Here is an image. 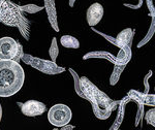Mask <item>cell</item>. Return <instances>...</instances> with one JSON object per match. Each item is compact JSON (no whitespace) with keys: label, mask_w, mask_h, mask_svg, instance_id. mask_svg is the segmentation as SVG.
Returning <instances> with one entry per match:
<instances>
[{"label":"cell","mask_w":155,"mask_h":130,"mask_svg":"<svg viewBox=\"0 0 155 130\" xmlns=\"http://www.w3.org/2000/svg\"><path fill=\"white\" fill-rule=\"evenodd\" d=\"M80 83L85 99H87L91 104L94 116L99 120L109 119L114 109H117L119 101H114L110 98L86 76L80 77Z\"/></svg>","instance_id":"1"},{"label":"cell","mask_w":155,"mask_h":130,"mask_svg":"<svg viewBox=\"0 0 155 130\" xmlns=\"http://www.w3.org/2000/svg\"><path fill=\"white\" fill-rule=\"evenodd\" d=\"M25 82L23 67L16 60L0 59V97L18 93Z\"/></svg>","instance_id":"2"},{"label":"cell","mask_w":155,"mask_h":130,"mask_svg":"<svg viewBox=\"0 0 155 130\" xmlns=\"http://www.w3.org/2000/svg\"><path fill=\"white\" fill-rule=\"evenodd\" d=\"M0 22L6 26L16 27L21 32L22 36L29 41L31 32V22L26 18L22 6L6 0L0 5Z\"/></svg>","instance_id":"3"},{"label":"cell","mask_w":155,"mask_h":130,"mask_svg":"<svg viewBox=\"0 0 155 130\" xmlns=\"http://www.w3.org/2000/svg\"><path fill=\"white\" fill-rule=\"evenodd\" d=\"M21 60L27 65H30L31 67L35 68L36 70L41 71L42 73L50 74V76H55V74H59L65 71L64 67L58 66L55 63V61L37 58V57H34L29 54H23Z\"/></svg>","instance_id":"4"},{"label":"cell","mask_w":155,"mask_h":130,"mask_svg":"<svg viewBox=\"0 0 155 130\" xmlns=\"http://www.w3.org/2000/svg\"><path fill=\"white\" fill-rule=\"evenodd\" d=\"M23 47L16 39L9 36L0 38V59L1 60H19L23 57Z\"/></svg>","instance_id":"5"},{"label":"cell","mask_w":155,"mask_h":130,"mask_svg":"<svg viewBox=\"0 0 155 130\" xmlns=\"http://www.w3.org/2000/svg\"><path fill=\"white\" fill-rule=\"evenodd\" d=\"M72 112L69 106L63 103H57L49 109L48 120L53 126L63 127L71 122Z\"/></svg>","instance_id":"6"},{"label":"cell","mask_w":155,"mask_h":130,"mask_svg":"<svg viewBox=\"0 0 155 130\" xmlns=\"http://www.w3.org/2000/svg\"><path fill=\"white\" fill-rule=\"evenodd\" d=\"M47 109V106L44 102L38 100H27L21 104V111L24 116L34 118L41 116Z\"/></svg>","instance_id":"7"},{"label":"cell","mask_w":155,"mask_h":130,"mask_svg":"<svg viewBox=\"0 0 155 130\" xmlns=\"http://www.w3.org/2000/svg\"><path fill=\"white\" fill-rule=\"evenodd\" d=\"M104 6H102L101 3H98V2L92 3L91 5L88 7L87 12H86L87 23H88L90 27L96 26V25L101 21L102 17H104Z\"/></svg>","instance_id":"8"},{"label":"cell","mask_w":155,"mask_h":130,"mask_svg":"<svg viewBox=\"0 0 155 130\" xmlns=\"http://www.w3.org/2000/svg\"><path fill=\"white\" fill-rule=\"evenodd\" d=\"M45 8L47 11V16H48L50 25L52 26L55 31H59L58 26V19H57V11H56V4H55V0H44Z\"/></svg>","instance_id":"9"},{"label":"cell","mask_w":155,"mask_h":130,"mask_svg":"<svg viewBox=\"0 0 155 130\" xmlns=\"http://www.w3.org/2000/svg\"><path fill=\"white\" fill-rule=\"evenodd\" d=\"M134 31L131 28H126L123 31H121L117 35L116 39H115V44L119 47L129 46L131 47V42L134 39Z\"/></svg>","instance_id":"10"},{"label":"cell","mask_w":155,"mask_h":130,"mask_svg":"<svg viewBox=\"0 0 155 130\" xmlns=\"http://www.w3.org/2000/svg\"><path fill=\"white\" fill-rule=\"evenodd\" d=\"M131 59V47L126 46L120 47V51L117 57L115 58L114 64H120V65H125L130 61Z\"/></svg>","instance_id":"11"},{"label":"cell","mask_w":155,"mask_h":130,"mask_svg":"<svg viewBox=\"0 0 155 130\" xmlns=\"http://www.w3.org/2000/svg\"><path fill=\"white\" fill-rule=\"evenodd\" d=\"M106 59V60H109L111 62H115V58L112 54L107 53V52H104V51H96V52H90V53L84 55L83 59L84 60H88V59Z\"/></svg>","instance_id":"12"},{"label":"cell","mask_w":155,"mask_h":130,"mask_svg":"<svg viewBox=\"0 0 155 130\" xmlns=\"http://www.w3.org/2000/svg\"><path fill=\"white\" fill-rule=\"evenodd\" d=\"M60 44L67 49H79L80 47L79 39L72 35H62L60 38Z\"/></svg>","instance_id":"13"},{"label":"cell","mask_w":155,"mask_h":130,"mask_svg":"<svg viewBox=\"0 0 155 130\" xmlns=\"http://www.w3.org/2000/svg\"><path fill=\"white\" fill-rule=\"evenodd\" d=\"M124 67H125V65L115 64L113 73H112L111 77H110V84H111L112 86H114V85H116L118 83V81L120 80V76H121V73L124 70Z\"/></svg>","instance_id":"14"},{"label":"cell","mask_w":155,"mask_h":130,"mask_svg":"<svg viewBox=\"0 0 155 130\" xmlns=\"http://www.w3.org/2000/svg\"><path fill=\"white\" fill-rule=\"evenodd\" d=\"M68 70L72 74V77H74V90H76V93L79 95L80 97H82V98H85V95L83 93V91H82L81 83H80V77H79V76H78V73L72 68H68Z\"/></svg>","instance_id":"15"},{"label":"cell","mask_w":155,"mask_h":130,"mask_svg":"<svg viewBox=\"0 0 155 130\" xmlns=\"http://www.w3.org/2000/svg\"><path fill=\"white\" fill-rule=\"evenodd\" d=\"M49 54H50V57H51L52 61H56L57 57H58V55H59V47H58V44H57L56 37H53V39H52V44H51V47H50Z\"/></svg>","instance_id":"16"},{"label":"cell","mask_w":155,"mask_h":130,"mask_svg":"<svg viewBox=\"0 0 155 130\" xmlns=\"http://www.w3.org/2000/svg\"><path fill=\"white\" fill-rule=\"evenodd\" d=\"M155 32V16L153 17V21H152V23H151V26H150V29H149V32L147 33V35H146V37L141 42H140V44L137 47H143L144 44H147V41H150V38H151L152 36V34H153Z\"/></svg>","instance_id":"17"},{"label":"cell","mask_w":155,"mask_h":130,"mask_svg":"<svg viewBox=\"0 0 155 130\" xmlns=\"http://www.w3.org/2000/svg\"><path fill=\"white\" fill-rule=\"evenodd\" d=\"M145 119H146L147 123L155 128V107L148 109V112L145 115Z\"/></svg>","instance_id":"18"},{"label":"cell","mask_w":155,"mask_h":130,"mask_svg":"<svg viewBox=\"0 0 155 130\" xmlns=\"http://www.w3.org/2000/svg\"><path fill=\"white\" fill-rule=\"evenodd\" d=\"M42 8H44V6H37L35 4H28V5L22 6V9L28 14H34V12L41 11Z\"/></svg>","instance_id":"19"},{"label":"cell","mask_w":155,"mask_h":130,"mask_svg":"<svg viewBox=\"0 0 155 130\" xmlns=\"http://www.w3.org/2000/svg\"><path fill=\"white\" fill-rule=\"evenodd\" d=\"M152 74V70H150L149 71V73L147 74L146 76H145V80H144V84H145V91L143 92V93L145 94H148L149 93V84H148V80H149V77Z\"/></svg>","instance_id":"20"},{"label":"cell","mask_w":155,"mask_h":130,"mask_svg":"<svg viewBox=\"0 0 155 130\" xmlns=\"http://www.w3.org/2000/svg\"><path fill=\"white\" fill-rule=\"evenodd\" d=\"M74 126H71V125H65V126H63V127H61V129L62 130H67V129H74Z\"/></svg>","instance_id":"21"},{"label":"cell","mask_w":155,"mask_h":130,"mask_svg":"<svg viewBox=\"0 0 155 130\" xmlns=\"http://www.w3.org/2000/svg\"><path fill=\"white\" fill-rule=\"evenodd\" d=\"M76 1H77V0H69V1H68L69 6H71V7H74V3H76Z\"/></svg>","instance_id":"22"},{"label":"cell","mask_w":155,"mask_h":130,"mask_svg":"<svg viewBox=\"0 0 155 130\" xmlns=\"http://www.w3.org/2000/svg\"><path fill=\"white\" fill-rule=\"evenodd\" d=\"M2 114H3V112H2V106H1V103H0V122H1V120H2Z\"/></svg>","instance_id":"23"},{"label":"cell","mask_w":155,"mask_h":130,"mask_svg":"<svg viewBox=\"0 0 155 130\" xmlns=\"http://www.w3.org/2000/svg\"><path fill=\"white\" fill-rule=\"evenodd\" d=\"M4 1H6V0H0V5H1V4L3 3Z\"/></svg>","instance_id":"24"},{"label":"cell","mask_w":155,"mask_h":130,"mask_svg":"<svg viewBox=\"0 0 155 130\" xmlns=\"http://www.w3.org/2000/svg\"><path fill=\"white\" fill-rule=\"evenodd\" d=\"M154 91H155V87H154Z\"/></svg>","instance_id":"25"}]
</instances>
